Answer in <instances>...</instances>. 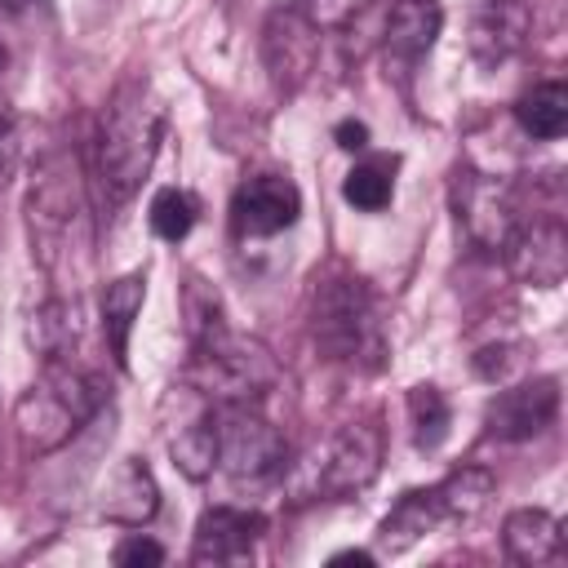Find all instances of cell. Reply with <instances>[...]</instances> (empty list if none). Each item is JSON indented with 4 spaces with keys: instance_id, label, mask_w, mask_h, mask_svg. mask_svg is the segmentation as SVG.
<instances>
[{
    "instance_id": "1",
    "label": "cell",
    "mask_w": 568,
    "mask_h": 568,
    "mask_svg": "<svg viewBox=\"0 0 568 568\" xmlns=\"http://www.w3.org/2000/svg\"><path fill=\"white\" fill-rule=\"evenodd\" d=\"M164 142V102L146 75H129L102 106L93 138V191L106 213L129 204Z\"/></svg>"
},
{
    "instance_id": "2",
    "label": "cell",
    "mask_w": 568,
    "mask_h": 568,
    "mask_svg": "<svg viewBox=\"0 0 568 568\" xmlns=\"http://www.w3.org/2000/svg\"><path fill=\"white\" fill-rule=\"evenodd\" d=\"M27 240L44 275H62L89 240V195L75 151H44L27 178Z\"/></svg>"
},
{
    "instance_id": "3",
    "label": "cell",
    "mask_w": 568,
    "mask_h": 568,
    "mask_svg": "<svg viewBox=\"0 0 568 568\" xmlns=\"http://www.w3.org/2000/svg\"><path fill=\"white\" fill-rule=\"evenodd\" d=\"M106 404V386L98 373H89L84 364L71 359H44L40 377L18 395L13 404V430L27 457H44L58 453L80 426H89L98 417V408Z\"/></svg>"
},
{
    "instance_id": "4",
    "label": "cell",
    "mask_w": 568,
    "mask_h": 568,
    "mask_svg": "<svg viewBox=\"0 0 568 568\" xmlns=\"http://www.w3.org/2000/svg\"><path fill=\"white\" fill-rule=\"evenodd\" d=\"M182 382L195 386L209 404H257L280 382V364L257 337L231 333L222 324L217 333L191 346Z\"/></svg>"
},
{
    "instance_id": "5",
    "label": "cell",
    "mask_w": 568,
    "mask_h": 568,
    "mask_svg": "<svg viewBox=\"0 0 568 568\" xmlns=\"http://www.w3.org/2000/svg\"><path fill=\"white\" fill-rule=\"evenodd\" d=\"M311 333L328 359L342 364H377L382 355V320L368 284L359 275H333L315 284Z\"/></svg>"
},
{
    "instance_id": "6",
    "label": "cell",
    "mask_w": 568,
    "mask_h": 568,
    "mask_svg": "<svg viewBox=\"0 0 568 568\" xmlns=\"http://www.w3.org/2000/svg\"><path fill=\"white\" fill-rule=\"evenodd\" d=\"M448 200H453V213H457V231L479 248V253H506L515 226L524 222L519 217V204H515V191L484 173V169H453V182H448Z\"/></svg>"
},
{
    "instance_id": "7",
    "label": "cell",
    "mask_w": 568,
    "mask_h": 568,
    "mask_svg": "<svg viewBox=\"0 0 568 568\" xmlns=\"http://www.w3.org/2000/svg\"><path fill=\"white\" fill-rule=\"evenodd\" d=\"M284 462V435L253 404H217V466L235 484H271Z\"/></svg>"
},
{
    "instance_id": "8",
    "label": "cell",
    "mask_w": 568,
    "mask_h": 568,
    "mask_svg": "<svg viewBox=\"0 0 568 568\" xmlns=\"http://www.w3.org/2000/svg\"><path fill=\"white\" fill-rule=\"evenodd\" d=\"M382 470V430L373 422H346L311 466V488L324 497H355Z\"/></svg>"
},
{
    "instance_id": "9",
    "label": "cell",
    "mask_w": 568,
    "mask_h": 568,
    "mask_svg": "<svg viewBox=\"0 0 568 568\" xmlns=\"http://www.w3.org/2000/svg\"><path fill=\"white\" fill-rule=\"evenodd\" d=\"M262 58L280 93L302 89L320 58V27L302 9H275L262 27Z\"/></svg>"
},
{
    "instance_id": "10",
    "label": "cell",
    "mask_w": 568,
    "mask_h": 568,
    "mask_svg": "<svg viewBox=\"0 0 568 568\" xmlns=\"http://www.w3.org/2000/svg\"><path fill=\"white\" fill-rule=\"evenodd\" d=\"M297 213H302V191L284 173H257V178L240 182V191L231 200V226L240 240L280 235L297 222Z\"/></svg>"
},
{
    "instance_id": "11",
    "label": "cell",
    "mask_w": 568,
    "mask_h": 568,
    "mask_svg": "<svg viewBox=\"0 0 568 568\" xmlns=\"http://www.w3.org/2000/svg\"><path fill=\"white\" fill-rule=\"evenodd\" d=\"M555 417H559V377H532V382L506 386L484 408L488 435L506 444L541 435L546 426H555Z\"/></svg>"
},
{
    "instance_id": "12",
    "label": "cell",
    "mask_w": 568,
    "mask_h": 568,
    "mask_svg": "<svg viewBox=\"0 0 568 568\" xmlns=\"http://www.w3.org/2000/svg\"><path fill=\"white\" fill-rule=\"evenodd\" d=\"M182 395H186V413L164 426V444H169L173 466L191 484H204L213 475V466H217V404H209L186 382H182Z\"/></svg>"
},
{
    "instance_id": "13",
    "label": "cell",
    "mask_w": 568,
    "mask_h": 568,
    "mask_svg": "<svg viewBox=\"0 0 568 568\" xmlns=\"http://www.w3.org/2000/svg\"><path fill=\"white\" fill-rule=\"evenodd\" d=\"M506 262H510V271L524 284H537V288L564 284V271H568V235H564V222L559 217L519 222L515 235H510V244H506Z\"/></svg>"
},
{
    "instance_id": "14",
    "label": "cell",
    "mask_w": 568,
    "mask_h": 568,
    "mask_svg": "<svg viewBox=\"0 0 568 568\" xmlns=\"http://www.w3.org/2000/svg\"><path fill=\"white\" fill-rule=\"evenodd\" d=\"M262 537V515L240 506H209L195 519L191 564H244Z\"/></svg>"
},
{
    "instance_id": "15",
    "label": "cell",
    "mask_w": 568,
    "mask_h": 568,
    "mask_svg": "<svg viewBox=\"0 0 568 568\" xmlns=\"http://www.w3.org/2000/svg\"><path fill=\"white\" fill-rule=\"evenodd\" d=\"M155 510H160V484H155L151 466H146L142 457H124V462L106 475V484H102V493H98V515H102L106 524L142 528Z\"/></svg>"
},
{
    "instance_id": "16",
    "label": "cell",
    "mask_w": 568,
    "mask_h": 568,
    "mask_svg": "<svg viewBox=\"0 0 568 568\" xmlns=\"http://www.w3.org/2000/svg\"><path fill=\"white\" fill-rule=\"evenodd\" d=\"M444 31V9L439 0H395L382 18V49H386V62H417L430 53V44L439 40Z\"/></svg>"
},
{
    "instance_id": "17",
    "label": "cell",
    "mask_w": 568,
    "mask_h": 568,
    "mask_svg": "<svg viewBox=\"0 0 568 568\" xmlns=\"http://www.w3.org/2000/svg\"><path fill=\"white\" fill-rule=\"evenodd\" d=\"M528 40V9L524 0H484L470 18V58L479 67L506 62Z\"/></svg>"
},
{
    "instance_id": "18",
    "label": "cell",
    "mask_w": 568,
    "mask_h": 568,
    "mask_svg": "<svg viewBox=\"0 0 568 568\" xmlns=\"http://www.w3.org/2000/svg\"><path fill=\"white\" fill-rule=\"evenodd\" d=\"M80 333H84V324H80V297L75 293L44 297L27 320V346L40 355V364L44 359H71V351L80 346Z\"/></svg>"
},
{
    "instance_id": "19",
    "label": "cell",
    "mask_w": 568,
    "mask_h": 568,
    "mask_svg": "<svg viewBox=\"0 0 568 568\" xmlns=\"http://www.w3.org/2000/svg\"><path fill=\"white\" fill-rule=\"evenodd\" d=\"M501 546H506V555H510L515 564H528V568L555 564V559L564 555V528H559V519H555L550 510H541V506H519V510H510L506 524H501Z\"/></svg>"
},
{
    "instance_id": "20",
    "label": "cell",
    "mask_w": 568,
    "mask_h": 568,
    "mask_svg": "<svg viewBox=\"0 0 568 568\" xmlns=\"http://www.w3.org/2000/svg\"><path fill=\"white\" fill-rule=\"evenodd\" d=\"M142 302H146V271H124L120 280H111L102 288V302H98L102 337H106V351L120 368L129 364V333H133V320H138Z\"/></svg>"
},
{
    "instance_id": "21",
    "label": "cell",
    "mask_w": 568,
    "mask_h": 568,
    "mask_svg": "<svg viewBox=\"0 0 568 568\" xmlns=\"http://www.w3.org/2000/svg\"><path fill=\"white\" fill-rule=\"evenodd\" d=\"M493 493H497V479L484 466H462V470L444 475L439 484H430V497L439 506L444 528H470L488 510Z\"/></svg>"
},
{
    "instance_id": "22",
    "label": "cell",
    "mask_w": 568,
    "mask_h": 568,
    "mask_svg": "<svg viewBox=\"0 0 568 568\" xmlns=\"http://www.w3.org/2000/svg\"><path fill=\"white\" fill-rule=\"evenodd\" d=\"M439 528H444V519H439V506H435L430 488H413L377 524V550L382 555H404L408 546H417L426 532H439Z\"/></svg>"
},
{
    "instance_id": "23",
    "label": "cell",
    "mask_w": 568,
    "mask_h": 568,
    "mask_svg": "<svg viewBox=\"0 0 568 568\" xmlns=\"http://www.w3.org/2000/svg\"><path fill=\"white\" fill-rule=\"evenodd\" d=\"M515 120H519V129H524L528 138H537V142L564 138V129H568V84H564V80H541V84H532L528 93H519Z\"/></svg>"
},
{
    "instance_id": "24",
    "label": "cell",
    "mask_w": 568,
    "mask_h": 568,
    "mask_svg": "<svg viewBox=\"0 0 568 568\" xmlns=\"http://www.w3.org/2000/svg\"><path fill=\"white\" fill-rule=\"evenodd\" d=\"M408 426H413V444L422 453H435L444 444V435L453 426V408H448V399H444L439 386L422 382V386L408 390Z\"/></svg>"
},
{
    "instance_id": "25",
    "label": "cell",
    "mask_w": 568,
    "mask_h": 568,
    "mask_svg": "<svg viewBox=\"0 0 568 568\" xmlns=\"http://www.w3.org/2000/svg\"><path fill=\"white\" fill-rule=\"evenodd\" d=\"M342 200L364 213H382L395 200V160H364L342 178Z\"/></svg>"
},
{
    "instance_id": "26",
    "label": "cell",
    "mask_w": 568,
    "mask_h": 568,
    "mask_svg": "<svg viewBox=\"0 0 568 568\" xmlns=\"http://www.w3.org/2000/svg\"><path fill=\"white\" fill-rule=\"evenodd\" d=\"M151 231L160 235V240H169V244H178V240H186L191 235V226H195V217H200V200L191 195V191H182V186H160L155 195H151Z\"/></svg>"
},
{
    "instance_id": "27",
    "label": "cell",
    "mask_w": 568,
    "mask_h": 568,
    "mask_svg": "<svg viewBox=\"0 0 568 568\" xmlns=\"http://www.w3.org/2000/svg\"><path fill=\"white\" fill-rule=\"evenodd\" d=\"M182 315H186V342L191 346L222 328V302L200 275H186V284H182Z\"/></svg>"
},
{
    "instance_id": "28",
    "label": "cell",
    "mask_w": 568,
    "mask_h": 568,
    "mask_svg": "<svg viewBox=\"0 0 568 568\" xmlns=\"http://www.w3.org/2000/svg\"><path fill=\"white\" fill-rule=\"evenodd\" d=\"M111 559L120 564V568H151V564H164V546L160 541H151V537H142V532H129V537H120V546L111 550Z\"/></svg>"
},
{
    "instance_id": "29",
    "label": "cell",
    "mask_w": 568,
    "mask_h": 568,
    "mask_svg": "<svg viewBox=\"0 0 568 568\" xmlns=\"http://www.w3.org/2000/svg\"><path fill=\"white\" fill-rule=\"evenodd\" d=\"M333 142H337L342 151H364V146H368V124H364V120H342V124L333 129Z\"/></svg>"
},
{
    "instance_id": "30",
    "label": "cell",
    "mask_w": 568,
    "mask_h": 568,
    "mask_svg": "<svg viewBox=\"0 0 568 568\" xmlns=\"http://www.w3.org/2000/svg\"><path fill=\"white\" fill-rule=\"evenodd\" d=\"M328 564H359V568H373L377 555H373V550H337Z\"/></svg>"
},
{
    "instance_id": "31",
    "label": "cell",
    "mask_w": 568,
    "mask_h": 568,
    "mask_svg": "<svg viewBox=\"0 0 568 568\" xmlns=\"http://www.w3.org/2000/svg\"><path fill=\"white\" fill-rule=\"evenodd\" d=\"M40 0H0V9L4 13H27V9H36Z\"/></svg>"
}]
</instances>
